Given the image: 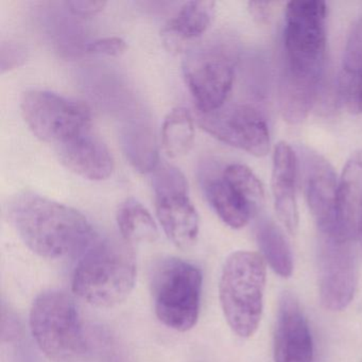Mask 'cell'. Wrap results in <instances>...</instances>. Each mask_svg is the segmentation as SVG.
I'll return each instance as SVG.
<instances>
[{
	"mask_svg": "<svg viewBox=\"0 0 362 362\" xmlns=\"http://www.w3.org/2000/svg\"><path fill=\"white\" fill-rule=\"evenodd\" d=\"M203 130L222 143L252 156H264L270 149V133L262 112L245 103L224 105L209 113L198 112Z\"/></svg>",
	"mask_w": 362,
	"mask_h": 362,
	"instance_id": "10",
	"label": "cell"
},
{
	"mask_svg": "<svg viewBox=\"0 0 362 362\" xmlns=\"http://www.w3.org/2000/svg\"><path fill=\"white\" fill-rule=\"evenodd\" d=\"M57 152L61 163L83 179L103 181L113 173L111 152L90 131L57 146Z\"/></svg>",
	"mask_w": 362,
	"mask_h": 362,
	"instance_id": "14",
	"label": "cell"
},
{
	"mask_svg": "<svg viewBox=\"0 0 362 362\" xmlns=\"http://www.w3.org/2000/svg\"><path fill=\"white\" fill-rule=\"evenodd\" d=\"M256 240L264 259L275 273L290 277L293 272L291 249L279 226L268 218H260L256 223Z\"/></svg>",
	"mask_w": 362,
	"mask_h": 362,
	"instance_id": "19",
	"label": "cell"
},
{
	"mask_svg": "<svg viewBox=\"0 0 362 362\" xmlns=\"http://www.w3.org/2000/svg\"><path fill=\"white\" fill-rule=\"evenodd\" d=\"M362 71V16L354 24L343 56V75L355 76Z\"/></svg>",
	"mask_w": 362,
	"mask_h": 362,
	"instance_id": "24",
	"label": "cell"
},
{
	"mask_svg": "<svg viewBox=\"0 0 362 362\" xmlns=\"http://www.w3.org/2000/svg\"><path fill=\"white\" fill-rule=\"evenodd\" d=\"M124 147L135 168L141 171H150L156 168L158 164L156 144L149 131H144L141 127L137 128L136 131L127 133Z\"/></svg>",
	"mask_w": 362,
	"mask_h": 362,
	"instance_id": "23",
	"label": "cell"
},
{
	"mask_svg": "<svg viewBox=\"0 0 362 362\" xmlns=\"http://www.w3.org/2000/svg\"><path fill=\"white\" fill-rule=\"evenodd\" d=\"M66 5L71 13L86 18V16H96L99 12L103 11L107 3L101 0H71V1H67Z\"/></svg>",
	"mask_w": 362,
	"mask_h": 362,
	"instance_id": "28",
	"label": "cell"
},
{
	"mask_svg": "<svg viewBox=\"0 0 362 362\" xmlns=\"http://www.w3.org/2000/svg\"><path fill=\"white\" fill-rule=\"evenodd\" d=\"M156 215L169 240L182 250L196 245L200 219L188 196L183 173L175 167L164 165L153 177Z\"/></svg>",
	"mask_w": 362,
	"mask_h": 362,
	"instance_id": "9",
	"label": "cell"
},
{
	"mask_svg": "<svg viewBox=\"0 0 362 362\" xmlns=\"http://www.w3.org/2000/svg\"><path fill=\"white\" fill-rule=\"evenodd\" d=\"M117 224L126 243H153L158 239V226L151 214L136 199H127L119 205Z\"/></svg>",
	"mask_w": 362,
	"mask_h": 362,
	"instance_id": "20",
	"label": "cell"
},
{
	"mask_svg": "<svg viewBox=\"0 0 362 362\" xmlns=\"http://www.w3.org/2000/svg\"><path fill=\"white\" fill-rule=\"evenodd\" d=\"M30 329L52 362H93V349L75 300L65 292L40 294L30 311Z\"/></svg>",
	"mask_w": 362,
	"mask_h": 362,
	"instance_id": "4",
	"label": "cell"
},
{
	"mask_svg": "<svg viewBox=\"0 0 362 362\" xmlns=\"http://www.w3.org/2000/svg\"><path fill=\"white\" fill-rule=\"evenodd\" d=\"M340 95L349 112L362 114V71L355 76L342 75Z\"/></svg>",
	"mask_w": 362,
	"mask_h": 362,
	"instance_id": "25",
	"label": "cell"
},
{
	"mask_svg": "<svg viewBox=\"0 0 362 362\" xmlns=\"http://www.w3.org/2000/svg\"><path fill=\"white\" fill-rule=\"evenodd\" d=\"M338 209L345 238L353 239L362 223V151L351 156L339 181Z\"/></svg>",
	"mask_w": 362,
	"mask_h": 362,
	"instance_id": "17",
	"label": "cell"
},
{
	"mask_svg": "<svg viewBox=\"0 0 362 362\" xmlns=\"http://www.w3.org/2000/svg\"><path fill=\"white\" fill-rule=\"evenodd\" d=\"M313 343L306 317L292 294L279 300L274 334L275 362H313Z\"/></svg>",
	"mask_w": 362,
	"mask_h": 362,
	"instance_id": "13",
	"label": "cell"
},
{
	"mask_svg": "<svg viewBox=\"0 0 362 362\" xmlns=\"http://www.w3.org/2000/svg\"><path fill=\"white\" fill-rule=\"evenodd\" d=\"M203 189L214 211L230 228H243L253 217V211L249 205L233 189L222 175L205 177Z\"/></svg>",
	"mask_w": 362,
	"mask_h": 362,
	"instance_id": "18",
	"label": "cell"
},
{
	"mask_svg": "<svg viewBox=\"0 0 362 362\" xmlns=\"http://www.w3.org/2000/svg\"><path fill=\"white\" fill-rule=\"evenodd\" d=\"M21 110L33 134L41 141L56 146L88 132L92 122L88 105L47 90L25 93Z\"/></svg>",
	"mask_w": 362,
	"mask_h": 362,
	"instance_id": "8",
	"label": "cell"
},
{
	"mask_svg": "<svg viewBox=\"0 0 362 362\" xmlns=\"http://www.w3.org/2000/svg\"><path fill=\"white\" fill-rule=\"evenodd\" d=\"M359 233H360V234H361V237H362V223H361V226H360Z\"/></svg>",
	"mask_w": 362,
	"mask_h": 362,
	"instance_id": "30",
	"label": "cell"
},
{
	"mask_svg": "<svg viewBox=\"0 0 362 362\" xmlns=\"http://www.w3.org/2000/svg\"><path fill=\"white\" fill-rule=\"evenodd\" d=\"M222 177L257 215L264 203V189L255 173L245 165L232 164L224 168Z\"/></svg>",
	"mask_w": 362,
	"mask_h": 362,
	"instance_id": "22",
	"label": "cell"
},
{
	"mask_svg": "<svg viewBox=\"0 0 362 362\" xmlns=\"http://www.w3.org/2000/svg\"><path fill=\"white\" fill-rule=\"evenodd\" d=\"M27 52L23 46L16 43H4L0 52V69L1 73L11 71L26 61Z\"/></svg>",
	"mask_w": 362,
	"mask_h": 362,
	"instance_id": "27",
	"label": "cell"
},
{
	"mask_svg": "<svg viewBox=\"0 0 362 362\" xmlns=\"http://www.w3.org/2000/svg\"><path fill=\"white\" fill-rule=\"evenodd\" d=\"M237 50L226 37H213L192 46L183 62L186 84L201 113L226 105L235 79Z\"/></svg>",
	"mask_w": 362,
	"mask_h": 362,
	"instance_id": "7",
	"label": "cell"
},
{
	"mask_svg": "<svg viewBox=\"0 0 362 362\" xmlns=\"http://www.w3.org/2000/svg\"><path fill=\"white\" fill-rule=\"evenodd\" d=\"M150 281L158 320L177 332L192 329L200 313V269L181 258L165 257L154 264Z\"/></svg>",
	"mask_w": 362,
	"mask_h": 362,
	"instance_id": "6",
	"label": "cell"
},
{
	"mask_svg": "<svg viewBox=\"0 0 362 362\" xmlns=\"http://www.w3.org/2000/svg\"><path fill=\"white\" fill-rule=\"evenodd\" d=\"M271 5H272L271 3L252 1V3H249L250 13L258 23L267 22L271 13Z\"/></svg>",
	"mask_w": 362,
	"mask_h": 362,
	"instance_id": "29",
	"label": "cell"
},
{
	"mask_svg": "<svg viewBox=\"0 0 362 362\" xmlns=\"http://www.w3.org/2000/svg\"><path fill=\"white\" fill-rule=\"evenodd\" d=\"M358 264L351 240L321 236L319 245V289L322 305L340 311L353 300Z\"/></svg>",
	"mask_w": 362,
	"mask_h": 362,
	"instance_id": "12",
	"label": "cell"
},
{
	"mask_svg": "<svg viewBox=\"0 0 362 362\" xmlns=\"http://www.w3.org/2000/svg\"><path fill=\"white\" fill-rule=\"evenodd\" d=\"M266 266L262 256L238 251L222 268L219 296L224 317L237 336L250 338L262 320Z\"/></svg>",
	"mask_w": 362,
	"mask_h": 362,
	"instance_id": "5",
	"label": "cell"
},
{
	"mask_svg": "<svg viewBox=\"0 0 362 362\" xmlns=\"http://www.w3.org/2000/svg\"><path fill=\"white\" fill-rule=\"evenodd\" d=\"M86 52L101 56H122L127 49V43L120 37H105L86 45Z\"/></svg>",
	"mask_w": 362,
	"mask_h": 362,
	"instance_id": "26",
	"label": "cell"
},
{
	"mask_svg": "<svg viewBox=\"0 0 362 362\" xmlns=\"http://www.w3.org/2000/svg\"><path fill=\"white\" fill-rule=\"evenodd\" d=\"M300 158L305 198L321 236L353 240L345 238L341 230L339 182L332 165L323 156L307 148L300 150Z\"/></svg>",
	"mask_w": 362,
	"mask_h": 362,
	"instance_id": "11",
	"label": "cell"
},
{
	"mask_svg": "<svg viewBox=\"0 0 362 362\" xmlns=\"http://www.w3.org/2000/svg\"><path fill=\"white\" fill-rule=\"evenodd\" d=\"M216 4L209 0L188 1L163 29L162 37L171 52H179L186 44L199 39L211 26Z\"/></svg>",
	"mask_w": 362,
	"mask_h": 362,
	"instance_id": "16",
	"label": "cell"
},
{
	"mask_svg": "<svg viewBox=\"0 0 362 362\" xmlns=\"http://www.w3.org/2000/svg\"><path fill=\"white\" fill-rule=\"evenodd\" d=\"M7 214L25 245L48 259L84 252L97 239L92 224L77 209L33 192L16 194Z\"/></svg>",
	"mask_w": 362,
	"mask_h": 362,
	"instance_id": "2",
	"label": "cell"
},
{
	"mask_svg": "<svg viewBox=\"0 0 362 362\" xmlns=\"http://www.w3.org/2000/svg\"><path fill=\"white\" fill-rule=\"evenodd\" d=\"M326 4L291 1L286 8L285 63L279 82V109L306 117L319 94L326 57Z\"/></svg>",
	"mask_w": 362,
	"mask_h": 362,
	"instance_id": "1",
	"label": "cell"
},
{
	"mask_svg": "<svg viewBox=\"0 0 362 362\" xmlns=\"http://www.w3.org/2000/svg\"><path fill=\"white\" fill-rule=\"evenodd\" d=\"M136 273V260L128 243L97 238L76 267L73 291L93 306L110 308L128 298Z\"/></svg>",
	"mask_w": 362,
	"mask_h": 362,
	"instance_id": "3",
	"label": "cell"
},
{
	"mask_svg": "<svg viewBox=\"0 0 362 362\" xmlns=\"http://www.w3.org/2000/svg\"><path fill=\"white\" fill-rule=\"evenodd\" d=\"M298 156L285 141L277 144L273 156L272 192L277 217L288 232L298 230V211L296 203Z\"/></svg>",
	"mask_w": 362,
	"mask_h": 362,
	"instance_id": "15",
	"label": "cell"
},
{
	"mask_svg": "<svg viewBox=\"0 0 362 362\" xmlns=\"http://www.w3.org/2000/svg\"><path fill=\"white\" fill-rule=\"evenodd\" d=\"M194 124L185 107H175L165 118L162 129L163 148L173 158L186 156L194 145Z\"/></svg>",
	"mask_w": 362,
	"mask_h": 362,
	"instance_id": "21",
	"label": "cell"
}]
</instances>
